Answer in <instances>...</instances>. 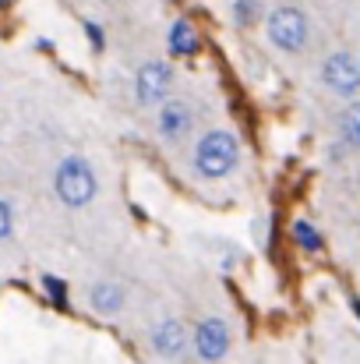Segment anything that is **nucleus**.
Segmentation results:
<instances>
[{"instance_id":"1","label":"nucleus","mask_w":360,"mask_h":364,"mask_svg":"<svg viewBox=\"0 0 360 364\" xmlns=\"http://www.w3.org/2000/svg\"><path fill=\"white\" fill-rule=\"evenodd\" d=\"M240 166V141L230 127H205L191 145V173L198 181H227Z\"/></svg>"},{"instance_id":"2","label":"nucleus","mask_w":360,"mask_h":364,"mask_svg":"<svg viewBox=\"0 0 360 364\" xmlns=\"http://www.w3.org/2000/svg\"><path fill=\"white\" fill-rule=\"evenodd\" d=\"M53 195L60 205L67 209H85L96 202L99 195V173L92 166L89 156L82 152H67L60 156V163L53 166Z\"/></svg>"},{"instance_id":"3","label":"nucleus","mask_w":360,"mask_h":364,"mask_svg":"<svg viewBox=\"0 0 360 364\" xmlns=\"http://www.w3.org/2000/svg\"><path fill=\"white\" fill-rule=\"evenodd\" d=\"M261 25H265V39L286 57H297L311 46V18L297 4H279V7L265 11Z\"/></svg>"},{"instance_id":"4","label":"nucleus","mask_w":360,"mask_h":364,"mask_svg":"<svg viewBox=\"0 0 360 364\" xmlns=\"http://www.w3.org/2000/svg\"><path fill=\"white\" fill-rule=\"evenodd\" d=\"M173 85H177V71L170 60H145L134 71V100L141 110L163 107L173 96Z\"/></svg>"},{"instance_id":"5","label":"nucleus","mask_w":360,"mask_h":364,"mask_svg":"<svg viewBox=\"0 0 360 364\" xmlns=\"http://www.w3.org/2000/svg\"><path fill=\"white\" fill-rule=\"evenodd\" d=\"M318 78H322V85H325L332 96L360 100V57L354 50H332V53L322 60Z\"/></svg>"},{"instance_id":"6","label":"nucleus","mask_w":360,"mask_h":364,"mask_svg":"<svg viewBox=\"0 0 360 364\" xmlns=\"http://www.w3.org/2000/svg\"><path fill=\"white\" fill-rule=\"evenodd\" d=\"M198 127V107L187 96H170L163 107H156V138L166 145H177L184 138H191V131Z\"/></svg>"},{"instance_id":"7","label":"nucleus","mask_w":360,"mask_h":364,"mask_svg":"<svg viewBox=\"0 0 360 364\" xmlns=\"http://www.w3.org/2000/svg\"><path fill=\"white\" fill-rule=\"evenodd\" d=\"M230 343H234V336H230L227 318H219V315H205V318L195 326L191 347H195V358H198V361L219 364L227 354H230Z\"/></svg>"},{"instance_id":"8","label":"nucleus","mask_w":360,"mask_h":364,"mask_svg":"<svg viewBox=\"0 0 360 364\" xmlns=\"http://www.w3.org/2000/svg\"><path fill=\"white\" fill-rule=\"evenodd\" d=\"M191 336H187V326L173 315L159 318L152 329H148V350L159 358V361H180L184 350H187Z\"/></svg>"},{"instance_id":"9","label":"nucleus","mask_w":360,"mask_h":364,"mask_svg":"<svg viewBox=\"0 0 360 364\" xmlns=\"http://www.w3.org/2000/svg\"><path fill=\"white\" fill-rule=\"evenodd\" d=\"M85 301H89V308H92L96 315L114 318V315H120V311L127 308V290H124L120 283H114V279H99V283L89 287Z\"/></svg>"},{"instance_id":"10","label":"nucleus","mask_w":360,"mask_h":364,"mask_svg":"<svg viewBox=\"0 0 360 364\" xmlns=\"http://www.w3.org/2000/svg\"><path fill=\"white\" fill-rule=\"evenodd\" d=\"M166 53L170 57H195L198 53V28L191 25V18H177L166 28Z\"/></svg>"},{"instance_id":"11","label":"nucleus","mask_w":360,"mask_h":364,"mask_svg":"<svg viewBox=\"0 0 360 364\" xmlns=\"http://www.w3.org/2000/svg\"><path fill=\"white\" fill-rule=\"evenodd\" d=\"M336 131H339V149L360 152V100H350L343 107V114L336 117Z\"/></svg>"},{"instance_id":"12","label":"nucleus","mask_w":360,"mask_h":364,"mask_svg":"<svg viewBox=\"0 0 360 364\" xmlns=\"http://www.w3.org/2000/svg\"><path fill=\"white\" fill-rule=\"evenodd\" d=\"M202 247L219 262L223 272H237V265L244 262V247H237L230 237H202Z\"/></svg>"},{"instance_id":"13","label":"nucleus","mask_w":360,"mask_h":364,"mask_svg":"<svg viewBox=\"0 0 360 364\" xmlns=\"http://www.w3.org/2000/svg\"><path fill=\"white\" fill-rule=\"evenodd\" d=\"M290 241L297 244L300 251H307V255H318L322 247H325V237H322V230L311 223V220H304V216H297L293 223H290Z\"/></svg>"},{"instance_id":"14","label":"nucleus","mask_w":360,"mask_h":364,"mask_svg":"<svg viewBox=\"0 0 360 364\" xmlns=\"http://www.w3.org/2000/svg\"><path fill=\"white\" fill-rule=\"evenodd\" d=\"M230 14H234V25H237V28H254L258 21H265L261 0H234Z\"/></svg>"},{"instance_id":"15","label":"nucleus","mask_w":360,"mask_h":364,"mask_svg":"<svg viewBox=\"0 0 360 364\" xmlns=\"http://www.w3.org/2000/svg\"><path fill=\"white\" fill-rule=\"evenodd\" d=\"M39 287H43V294L50 297L53 308H67V304H71V301H67V283H64L60 276L46 272V276H39Z\"/></svg>"},{"instance_id":"16","label":"nucleus","mask_w":360,"mask_h":364,"mask_svg":"<svg viewBox=\"0 0 360 364\" xmlns=\"http://www.w3.org/2000/svg\"><path fill=\"white\" fill-rule=\"evenodd\" d=\"M251 241L258 251H268V244H272V223H268V213H258L254 220H251Z\"/></svg>"},{"instance_id":"17","label":"nucleus","mask_w":360,"mask_h":364,"mask_svg":"<svg viewBox=\"0 0 360 364\" xmlns=\"http://www.w3.org/2000/svg\"><path fill=\"white\" fill-rule=\"evenodd\" d=\"M82 32H85L92 53H103V50H107V28H103L96 18H85V21H82Z\"/></svg>"},{"instance_id":"18","label":"nucleus","mask_w":360,"mask_h":364,"mask_svg":"<svg viewBox=\"0 0 360 364\" xmlns=\"http://www.w3.org/2000/svg\"><path fill=\"white\" fill-rule=\"evenodd\" d=\"M11 234H14V205L0 198V244L11 241Z\"/></svg>"},{"instance_id":"19","label":"nucleus","mask_w":360,"mask_h":364,"mask_svg":"<svg viewBox=\"0 0 360 364\" xmlns=\"http://www.w3.org/2000/svg\"><path fill=\"white\" fill-rule=\"evenodd\" d=\"M11 4H14V0H0V11H7V7H11Z\"/></svg>"},{"instance_id":"20","label":"nucleus","mask_w":360,"mask_h":364,"mask_svg":"<svg viewBox=\"0 0 360 364\" xmlns=\"http://www.w3.org/2000/svg\"><path fill=\"white\" fill-rule=\"evenodd\" d=\"M354 311H357V318H360V297H354Z\"/></svg>"}]
</instances>
